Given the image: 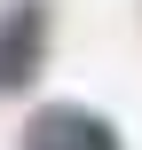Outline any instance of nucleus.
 <instances>
[{
  "label": "nucleus",
  "mask_w": 142,
  "mask_h": 150,
  "mask_svg": "<svg viewBox=\"0 0 142 150\" xmlns=\"http://www.w3.org/2000/svg\"><path fill=\"white\" fill-rule=\"evenodd\" d=\"M40 40H47V16L24 0V8L0 24V87H24V79L40 71Z\"/></svg>",
  "instance_id": "nucleus-1"
},
{
  "label": "nucleus",
  "mask_w": 142,
  "mask_h": 150,
  "mask_svg": "<svg viewBox=\"0 0 142 150\" xmlns=\"http://www.w3.org/2000/svg\"><path fill=\"white\" fill-rule=\"evenodd\" d=\"M32 150H111V134L87 111H40L32 119Z\"/></svg>",
  "instance_id": "nucleus-2"
}]
</instances>
